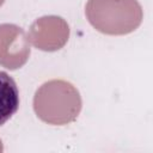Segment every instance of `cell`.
Here are the masks:
<instances>
[{
    "instance_id": "5",
    "label": "cell",
    "mask_w": 153,
    "mask_h": 153,
    "mask_svg": "<svg viewBox=\"0 0 153 153\" xmlns=\"http://www.w3.org/2000/svg\"><path fill=\"white\" fill-rule=\"evenodd\" d=\"M18 106L19 91L16 81L6 72H0V126L16 114Z\"/></svg>"
},
{
    "instance_id": "4",
    "label": "cell",
    "mask_w": 153,
    "mask_h": 153,
    "mask_svg": "<svg viewBox=\"0 0 153 153\" xmlns=\"http://www.w3.org/2000/svg\"><path fill=\"white\" fill-rule=\"evenodd\" d=\"M30 57V44L24 30L14 24H0V66L16 71Z\"/></svg>"
},
{
    "instance_id": "6",
    "label": "cell",
    "mask_w": 153,
    "mask_h": 153,
    "mask_svg": "<svg viewBox=\"0 0 153 153\" xmlns=\"http://www.w3.org/2000/svg\"><path fill=\"white\" fill-rule=\"evenodd\" d=\"M4 1H5V0H0V6H1L2 4H4Z\"/></svg>"
},
{
    "instance_id": "3",
    "label": "cell",
    "mask_w": 153,
    "mask_h": 153,
    "mask_svg": "<svg viewBox=\"0 0 153 153\" xmlns=\"http://www.w3.org/2000/svg\"><path fill=\"white\" fill-rule=\"evenodd\" d=\"M69 38L67 22L57 16H44L36 19L30 29L27 39L37 49L56 51L65 47Z\"/></svg>"
},
{
    "instance_id": "2",
    "label": "cell",
    "mask_w": 153,
    "mask_h": 153,
    "mask_svg": "<svg viewBox=\"0 0 153 153\" xmlns=\"http://www.w3.org/2000/svg\"><path fill=\"white\" fill-rule=\"evenodd\" d=\"M85 14L97 31L112 36L135 31L143 18L137 0H88Z\"/></svg>"
},
{
    "instance_id": "1",
    "label": "cell",
    "mask_w": 153,
    "mask_h": 153,
    "mask_svg": "<svg viewBox=\"0 0 153 153\" xmlns=\"http://www.w3.org/2000/svg\"><path fill=\"white\" fill-rule=\"evenodd\" d=\"M81 106V96L76 87L62 79L44 82L33 96L35 114L51 126H65L75 121Z\"/></svg>"
}]
</instances>
